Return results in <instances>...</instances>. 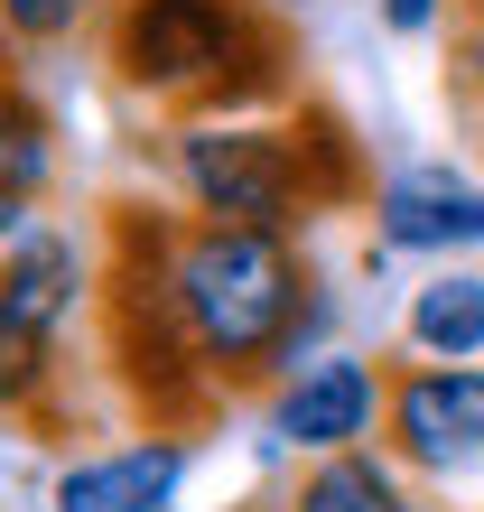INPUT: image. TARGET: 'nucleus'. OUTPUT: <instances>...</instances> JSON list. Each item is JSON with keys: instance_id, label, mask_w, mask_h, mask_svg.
Wrapping results in <instances>:
<instances>
[{"instance_id": "obj_1", "label": "nucleus", "mask_w": 484, "mask_h": 512, "mask_svg": "<svg viewBox=\"0 0 484 512\" xmlns=\"http://www.w3.org/2000/svg\"><path fill=\"white\" fill-rule=\"evenodd\" d=\"M298 289L308 280L280 252V233H252V224H205L168 261L177 317H187L196 354L224 373H261V354H280V336L298 326Z\"/></svg>"}, {"instance_id": "obj_2", "label": "nucleus", "mask_w": 484, "mask_h": 512, "mask_svg": "<svg viewBox=\"0 0 484 512\" xmlns=\"http://www.w3.org/2000/svg\"><path fill=\"white\" fill-rule=\"evenodd\" d=\"M242 10L233 0H131L112 28V66L131 84H177V94H215L224 103V66L242 56Z\"/></svg>"}, {"instance_id": "obj_3", "label": "nucleus", "mask_w": 484, "mask_h": 512, "mask_svg": "<svg viewBox=\"0 0 484 512\" xmlns=\"http://www.w3.org/2000/svg\"><path fill=\"white\" fill-rule=\"evenodd\" d=\"M187 187L215 224H252V233H270L289 205H308L289 131H196L187 140Z\"/></svg>"}, {"instance_id": "obj_4", "label": "nucleus", "mask_w": 484, "mask_h": 512, "mask_svg": "<svg viewBox=\"0 0 484 512\" xmlns=\"http://www.w3.org/2000/svg\"><path fill=\"white\" fill-rule=\"evenodd\" d=\"M391 447L429 475H484V373H401L391 382Z\"/></svg>"}, {"instance_id": "obj_5", "label": "nucleus", "mask_w": 484, "mask_h": 512, "mask_svg": "<svg viewBox=\"0 0 484 512\" xmlns=\"http://www.w3.org/2000/svg\"><path fill=\"white\" fill-rule=\"evenodd\" d=\"M382 243L438 252V243H484V196L457 168H401L382 187Z\"/></svg>"}, {"instance_id": "obj_6", "label": "nucleus", "mask_w": 484, "mask_h": 512, "mask_svg": "<svg viewBox=\"0 0 484 512\" xmlns=\"http://www.w3.org/2000/svg\"><path fill=\"white\" fill-rule=\"evenodd\" d=\"M168 485H177V447L149 438V447H121V457L66 466L56 475V512H159Z\"/></svg>"}, {"instance_id": "obj_7", "label": "nucleus", "mask_w": 484, "mask_h": 512, "mask_svg": "<svg viewBox=\"0 0 484 512\" xmlns=\"http://www.w3.org/2000/svg\"><path fill=\"white\" fill-rule=\"evenodd\" d=\"M363 429H373V373L363 364H317L308 382L280 401V438H298V447H354Z\"/></svg>"}, {"instance_id": "obj_8", "label": "nucleus", "mask_w": 484, "mask_h": 512, "mask_svg": "<svg viewBox=\"0 0 484 512\" xmlns=\"http://www.w3.org/2000/svg\"><path fill=\"white\" fill-rule=\"evenodd\" d=\"M66 298H75V252L56 243V233H28V243L10 252V270H0V308H19L47 336V326L66 317Z\"/></svg>"}, {"instance_id": "obj_9", "label": "nucleus", "mask_w": 484, "mask_h": 512, "mask_svg": "<svg viewBox=\"0 0 484 512\" xmlns=\"http://www.w3.org/2000/svg\"><path fill=\"white\" fill-rule=\"evenodd\" d=\"M410 345H429V354H475L484 345V280H429L410 298Z\"/></svg>"}, {"instance_id": "obj_10", "label": "nucleus", "mask_w": 484, "mask_h": 512, "mask_svg": "<svg viewBox=\"0 0 484 512\" xmlns=\"http://www.w3.org/2000/svg\"><path fill=\"white\" fill-rule=\"evenodd\" d=\"M298 512H410L401 494H391V475L373 457H354V447H336L308 485H298Z\"/></svg>"}, {"instance_id": "obj_11", "label": "nucleus", "mask_w": 484, "mask_h": 512, "mask_svg": "<svg viewBox=\"0 0 484 512\" xmlns=\"http://www.w3.org/2000/svg\"><path fill=\"white\" fill-rule=\"evenodd\" d=\"M47 159H56V149H47V112L28 103V94H10V84H0V196L19 205V196L47 177Z\"/></svg>"}, {"instance_id": "obj_12", "label": "nucleus", "mask_w": 484, "mask_h": 512, "mask_svg": "<svg viewBox=\"0 0 484 512\" xmlns=\"http://www.w3.org/2000/svg\"><path fill=\"white\" fill-rule=\"evenodd\" d=\"M38 373H47V336H38L19 308H0V401H28Z\"/></svg>"}, {"instance_id": "obj_13", "label": "nucleus", "mask_w": 484, "mask_h": 512, "mask_svg": "<svg viewBox=\"0 0 484 512\" xmlns=\"http://www.w3.org/2000/svg\"><path fill=\"white\" fill-rule=\"evenodd\" d=\"M84 10H94V0H0V19H10V28H28V38H66Z\"/></svg>"}, {"instance_id": "obj_14", "label": "nucleus", "mask_w": 484, "mask_h": 512, "mask_svg": "<svg viewBox=\"0 0 484 512\" xmlns=\"http://www.w3.org/2000/svg\"><path fill=\"white\" fill-rule=\"evenodd\" d=\"M19 243H28V224H19V205L0 196V252H19Z\"/></svg>"}, {"instance_id": "obj_15", "label": "nucleus", "mask_w": 484, "mask_h": 512, "mask_svg": "<svg viewBox=\"0 0 484 512\" xmlns=\"http://www.w3.org/2000/svg\"><path fill=\"white\" fill-rule=\"evenodd\" d=\"M391 19H401V28H419V19H429V0H391Z\"/></svg>"}]
</instances>
